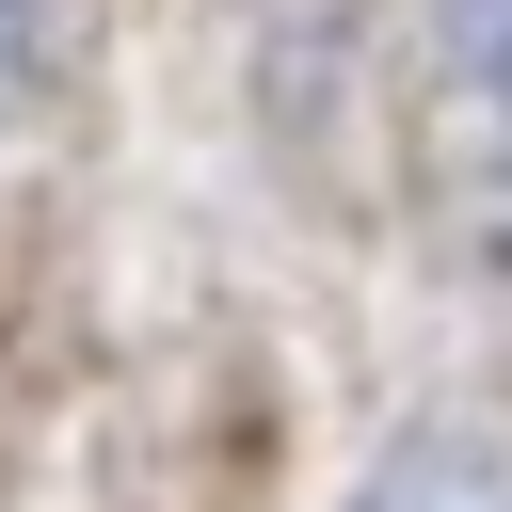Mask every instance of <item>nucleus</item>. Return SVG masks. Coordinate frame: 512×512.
<instances>
[{
    "label": "nucleus",
    "instance_id": "f257e3e1",
    "mask_svg": "<svg viewBox=\"0 0 512 512\" xmlns=\"http://www.w3.org/2000/svg\"><path fill=\"white\" fill-rule=\"evenodd\" d=\"M352 512H512V432H496V416H416V432L352 480Z\"/></svg>",
    "mask_w": 512,
    "mask_h": 512
},
{
    "label": "nucleus",
    "instance_id": "f03ea898",
    "mask_svg": "<svg viewBox=\"0 0 512 512\" xmlns=\"http://www.w3.org/2000/svg\"><path fill=\"white\" fill-rule=\"evenodd\" d=\"M432 48L464 64V96L512 128V0H432Z\"/></svg>",
    "mask_w": 512,
    "mask_h": 512
},
{
    "label": "nucleus",
    "instance_id": "7ed1b4c3",
    "mask_svg": "<svg viewBox=\"0 0 512 512\" xmlns=\"http://www.w3.org/2000/svg\"><path fill=\"white\" fill-rule=\"evenodd\" d=\"M32 16H48V0H0V96H16V64H32Z\"/></svg>",
    "mask_w": 512,
    "mask_h": 512
}]
</instances>
